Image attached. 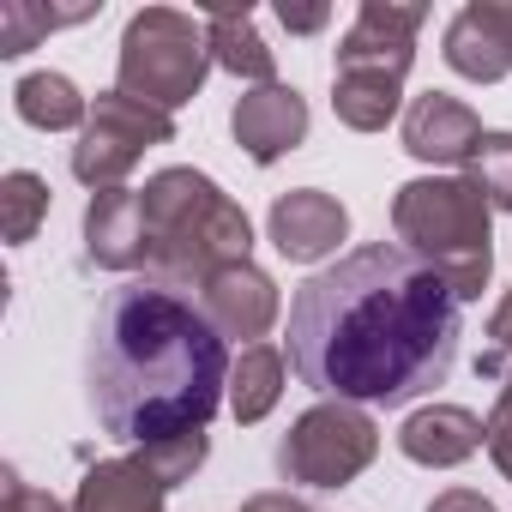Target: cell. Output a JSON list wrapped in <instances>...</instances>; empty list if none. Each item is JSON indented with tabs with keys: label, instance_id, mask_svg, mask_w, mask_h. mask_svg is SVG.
Listing matches in <instances>:
<instances>
[{
	"label": "cell",
	"instance_id": "1",
	"mask_svg": "<svg viewBox=\"0 0 512 512\" xmlns=\"http://www.w3.org/2000/svg\"><path fill=\"white\" fill-rule=\"evenodd\" d=\"M458 290L404 241H374L290 296V368L344 404H410L458 362Z\"/></svg>",
	"mask_w": 512,
	"mask_h": 512
},
{
	"label": "cell",
	"instance_id": "2",
	"mask_svg": "<svg viewBox=\"0 0 512 512\" xmlns=\"http://www.w3.org/2000/svg\"><path fill=\"white\" fill-rule=\"evenodd\" d=\"M229 338L205 320L199 296L169 278H127L103 296L85 350V392L103 434L163 446L199 434L229 404Z\"/></svg>",
	"mask_w": 512,
	"mask_h": 512
},
{
	"label": "cell",
	"instance_id": "3",
	"mask_svg": "<svg viewBox=\"0 0 512 512\" xmlns=\"http://www.w3.org/2000/svg\"><path fill=\"white\" fill-rule=\"evenodd\" d=\"M145 241H151V278L181 290L211 284L229 266L253 260V223L247 211L199 169H157L145 187Z\"/></svg>",
	"mask_w": 512,
	"mask_h": 512
},
{
	"label": "cell",
	"instance_id": "4",
	"mask_svg": "<svg viewBox=\"0 0 512 512\" xmlns=\"http://www.w3.org/2000/svg\"><path fill=\"white\" fill-rule=\"evenodd\" d=\"M494 205L476 193L470 175H422L392 193V229L410 253L434 260L458 302H476L494 272Z\"/></svg>",
	"mask_w": 512,
	"mask_h": 512
},
{
	"label": "cell",
	"instance_id": "5",
	"mask_svg": "<svg viewBox=\"0 0 512 512\" xmlns=\"http://www.w3.org/2000/svg\"><path fill=\"white\" fill-rule=\"evenodd\" d=\"M211 37L205 25H193L175 7H145L127 19L121 31V61H115V91L175 115L181 103L199 97L205 73H211Z\"/></svg>",
	"mask_w": 512,
	"mask_h": 512
},
{
	"label": "cell",
	"instance_id": "6",
	"mask_svg": "<svg viewBox=\"0 0 512 512\" xmlns=\"http://www.w3.org/2000/svg\"><path fill=\"white\" fill-rule=\"evenodd\" d=\"M374 458H380V428L362 404H344V398L302 410L278 440V470L284 482H302V488H344Z\"/></svg>",
	"mask_w": 512,
	"mask_h": 512
},
{
	"label": "cell",
	"instance_id": "7",
	"mask_svg": "<svg viewBox=\"0 0 512 512\" xmlns=\"http://www.w3.org/2000/svg\"><path fill=\"white\" fill-rule=\"evenodd\" d=\"M175 139V115L127 97V91H103L91 103V121L79 127V145H73V175L103 193V187H121L133 175V163L151 151V145H169Z\"/></svg>",
	"mask_w": 512,
	"mask_h": 512
},
{
	"label": "cell",
	"instance_id": "8",
	"mask_svg": "<svg viewBox=\"0 0 512 512\" xmlns=\"http://www.w3.org/2000/svg\"><path fill=\"white\" fill-rule=\"evenodd\" d=\"M422 7H386V0H368L356 13V25L338 43V73H392L404 79L416 61V31H422Z\"/></svg>",
	"mask_w": 512,
	"mask_h": 512
},
{
	"label": "cell",
	"instance_id": "9",
	"mask_svg": "<svg viewBox=\"0 0 512 512\" xmlns=\"http://www.w3.org/2000/svg\"><path fill=\"white\" fill-rule=\"evenodd\" d=\"M266 229H272V247L284 253V260L314 266V260H326V253L344 247L350 211H344L332 193H320V187H296V193H278V199H272Z\"/></svg>",
	"mask_w": 512,
	"mask_h": 512
},
{
	"label": "cell",
	"instance_id": "10",
	"mask_svg": "<svg viewBox=\"0 0 512 512\" xmlns=\"http://www.w3.org/2000/svg\"><path fill=\"white\" fill-rule=\"evenodd\" d=\"M446 67L476 85L512 73V0H470L446 25Z\"/></svg>",
	"mask_w": 512,
	"mask_h": 512
},
{
	"label": "cell",
	"instance_id": "11",
	"mask_svg": "<svg viewBox=\"0 0 512 512\" xmlns=\"http://www.w3.org/2000/svg\"><path fill=\"white\" fill-rule=\"evenodd\" d=\"M229 133H235V145H241L253 163H278L284 151H296V145L308 139V103H302V91H290V85H260V91L235 97Z\"/></svg>",
	"mask_w": 512,
	"mask_h": 512
},
{
	"label": "cell",
	"instance_id": "12",
	"mask_svg": "<svg viewBox=\"0 0 512 512\" xmlns=\"http://www.w3.org/2000/svg\"><path fill=\"white\" fill-rule=\"evenodd\" d=\"M85 260L103 272H133L151 266V241H145V199L133 187H103L85 205Z\"/></svg>",
	"mask_w": 512,
	"mask_h": 512
},
{
	"label": "cell",
	"instance_id": "13",
	"mask_svg": "<svg viewBox=\"0 0 512 512\" xmlns=\"http://www.w3.org/2000/svg\"><path fill=\"white\" fill-rule=\"evenodd\" d=\"M482 145V121L470 103L446 97V91H422L404 109V151L416 163H470Z\"/></svg>",
	"mask_w": 512,
	"mask_h": 512
},
{
	"label": "cell",
	"instance_id": "14",
	"mask_svg": "<svg viewBox=\"0 0 512 512\" xmlns=\"http://www.w3.org/2000/svg\"><path fill=\"white\" fill-rule=\"evenodd\" d=\"M199 308L223 338H266L278 320V284L260 266H229L211 284H199Z\"/></svg>",
	"mask_w": 512,
	"mask_h": 512
},
{
	"label": "cell",
	"instance_id": "15",
	"mask_svg": "<svg viewBox=\"0 0 512 512\" xmlns=\"http://www.w3.org/2000/svg\"><path fill=\"white\" fill-rule=\"evenodd\" d=\"M482 446H488V422L470 416L464 404H422L398 428V452L410 464H428V470H452V464L476 458Z\"/></svg>",
	"mask_w": 512,
	"mask_h": 512
},
{
	"label": "cell",
	"instance_id": "16",
	"mask_svg": "<svg viewBox=\"0 0 512 512\" xmlns=\"http://www.w3.org/2000/svg\"><path fill=\"white\" fill-rule=\"evenodd\" d=\"M163 482L139 458H103L85 470L73 512H163Z\"/></svg>",
	"mask_w": 512,
	"mask_h": 512
},
{
	"label": "cell",
	"instance_id": "17",
	"mask_svg": "<svg viewBox=\"0 0 512 512\" xmlns=\"http://www.w3.org/2000/svg\"><path fill=\"white\" fill-rule=\"evenodd\" d=\"M205 37H211V61L235 79H247L253 91L260 85H278V55L266 49V37L253 31V13H211L205 19Z\"/></svg>",
	"mask_w": 512,
	"mask_h": 512
},
{
	"label": "cell",
	"instance_id": "18",
	"mask_svg": "<svg viewBox=\"0 0 512 512\" xmlns=\"http://www.w3.org/2000/svg\"><path fill=\"white\" fill-rule=\"evenodd\" d=\"M284 398V356L272 344H247L229 368V416L235 422H260Z\"/></svg>",
	"mask_w": 512,
	"mask_h": 512
},
{
	"label": "cell",
	"instance_id": "19",
	"mask_svg": "<svg viewBox=\"0 0 512 512\" xmlns=\"http://www.w3.org/2000/svg\"><path fill=\"white\" fill-rule=\"evenodd\" d=\"M404 103V79L392 73H332V109L350 133H380Z\"/></svg>",
	"mask_w": 512,
	"mask_h": 512
},
{
	"label": "cell",
	"instance_id": "20",
	"mask_svg": "<svg viewBox=\"0 0 512 512\" xmlns=\"http://www.w3.org/2000/svg\"><path fill=\"white\" fill-rule=\"evenodd\" d=\"M13 109H19V121L43 127V133H67V127L91 121V109H85V97L67 73H25L19 91H13Z\"/></svg>",
	"mask_w": 512,
	"mask_h": 512
},
{
	"label": "cell",
	"instance_id": "21",
	"mask_svg": "<svg viewBox=\"0 0 512 512\" xmlns=\"http://www.w3.org/2000/svg\"><path fill=\"white\" fill-rule=\"evenodd\" d=\"M49 217V181L31 175V169H13L7 181H0V223H7V241L25 247Z\"/></svg>",
	"mask_w": 512,
	"mask_h": 512
},
{
	"label": "cell",
	"instance_id": "22",
	"mask_svg": "<svg viewBox=\"0 0 512 512\" xmlns=\"http://www.w3.org/2000/svg\"><path fill=\"white\" fill-rule=\"evenodd\" d=\"M470 181L494 211H512V133H482L470 157Z\"/></svg>",
	"mask_w": 512,
	"mask_h": 512
},
{
	"label": "cell",
	"instance_id": "23",
	"mask_svg": "<svg viewBox=\"0 0 512 512\" xmlns=\"http://www.w3.org/2000/svg\"><path fill=\"white\" fill-rule=\"evenodd\" d=\"M85 13H43V7H31V0H7L0 7V55L7 61H19L43 31H55V25H79Z\"/></svg>",
	"mask_w": 512,
	"mask_h": 512
},
{
	"label": "cell",
	"instance_id": "24",
	"mask_svg": "<svg viewBox=\"0 0 512 512\" xmlns=\"http://www.w3.org/2000/svg\"><path fill=\"white\" fill-rule=\"evenodd\" d=\"M205 452H211V440H205V428H199V434H181V440H163V446H139L133 458H139L163 488H175V482H187V476L205 464Z\"/></svg>",
	"mask_w": 512,
	"mask_h": 512
},
{
	"label": "cell",
	"instance_id": "25",
	"mask_svg": "<svg viewBox=\"0 0 512 512\" xmlns=\"http://www.w3.org/2000/svg\"><path fill=\"white\" fill-rule=\"evenodd\" d=\"M506 356H512V290H506V296H500V308L488 314V350H482V362H476V368H482V374H500V362H506Z\"/></svg>",
	"mask_w": 512,
	"mask_h": 512
},
{
	"label": "cell",
	"instance_id": "26",
	"mask_svg": "<svg viewBox=\"0 0 512 512\" xmlns=\"http://www.w3.org/2000/svg\"><path fill=\"white\" fill-rule=\"evenodd\" d=\"M0 512H67L49 488H31L19 470H7V494H0Z\"/></svg>",
	"mask_w": 512,
	"mask_h": 512
},
{
	"label": "cell",
	"instance_id": "27",
	"mask_svg": "<svg viewBox=\"0 0 512 512\" xmlns=\"http://www.w3.org/2000/svg\"><path fill=\"white\" fill-rule=\"evenodd\" d=\"M488 458H494V470L512 482V416H506V410H488Z\"/></svg>",
	"mask_w": 512,
	"mask_h": 512
},
{
	"label": "cell",
	"instance_id": "28",
	"mask_svg": "<svg viewBox=\"0 0 512 512\" xmlns=\"http://www.w3.org/2000/svg\"><path fill=\"white\" fill-rule=\"evenodd\" d=\"M428 512H494V500L476 494V488H446V494H434Z\"/></svg>",
	"mask_w": 512,
	"mask_h": 512
},
{
	"label": "cell",
	"instance_id": "29",
	"mask_svg": "<svg viewBox=\"0 0 512 512\" xmlns=\"http://www.w3.org/2000/svg\"><path fill=\"white\" fill-rule=\"evenodd\" d=\"M241 512H314V506L296 494H253V500H241Z\"/></svg>",
	"mask_w": 512,
	"mask_h": 512
},
{
	"label": "cell",
	"instance_id": "30",
	"mask_svg": "<svg viewBox=\"0 0 512 512\" xmlns=\"http://www.w3.org/2000/svg\"><path fill=\"white\" fill-rule=\"evenodd\" d=\"M278 19H284V31H326L332 13H326V7H302V13H296V7H278Z\"/></svg>",
	"mask_w": 512,
	"mask_h": 512
},
{
	"label": "cell",
	"instance_id": "31",
	"mask_svg": "<svg viewBox=\"0 0 512 512\" xmlns=\"http://www.w3.org/2000/svg\"><path fill=\"white\" fill-rule=\"evenodd\" d=\"M494 410H506V416H512V374L500 380V398H494Z\"/></svg>",
	"mask_w": 512,
	"mask_h": 512
}]
</instances>
